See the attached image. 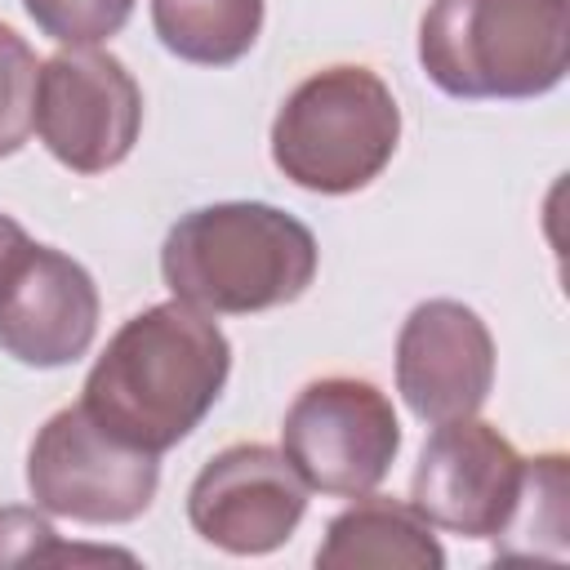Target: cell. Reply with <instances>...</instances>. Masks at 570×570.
Listing matches in <instances>:
<instances>
[{
	"label": "cell",
	"mask_w": 570,
	"mask_h": 570,
	"mask_svg": "<svg viewBox=\"0 0 570 570\" xmlns=\"http://www.w3.org/2000/svg\"><path fill=\"white\" fill-rule=\"evenodd\" d=\"M232 374L218 321L183 298L129 316L94 361L80 405L116 441L165 454L200 428Z\"/></svg>",
	"instance_id": "1"
},
{
	"label": "cell",
	"mask_w": 570,
	"mask_h": 570,
	"mask_svg": "<svg viewBox=\"0 0 570 570\" xmlns=\"http://www.w3.org/2000/svg\"><path fill=\"white\" fill-rule=\"evenodd\" d=\"M316 236L263 200H218L183 214L160 245V276L174 298L209 316L285 307L316 281Z\"/></svg>",
	"instance_id": "2"
},
{
	"label": "cell",
	"mask_w": 570,
	"mask_h": 570,
	"mask_svg": "<svg viewBox=\"0 0 570 570\" xmlns=\"http://www.w3.org/2000/svg\"><path fill=\"white\" fill-rule=\"evenodd\" d=\"M419 62L450 98H539L570 67V0H432Z\"/></svg>",
	"instance_id": "3"
},
{
	"label": "cell",
	"mask_w": 570,
	"mask_h": 570,
	"mask_svg": "<svg viewBox=\"0 0 570 570\" xmlns=\"http://www.w3.org/2000/svg\"><path fill=\"white\" fill-rule=\"evenodd\" d=\"M401 142V107L383 76L370 67L312 71L272 120L276 169L321 196H347L370 187Z\"/></svg>",
	"instance_id": "4"
},
{
	"label": "cell",
	"mask_w": 570,
	"mask_h": 570,
	"mask_svg": "<svg viewBox=\"0 0 570 570\" xmlns=\"http://www.w3.org/2000/svg\"><path fill=\"white\" fill-rule=\"evenodd\" d=\"M156 485V454L116 441L89 419L85 405L49 414L27 454V490L36 508L80 525H125L142 517Z\"/></svg>",
	"instance_id": "5"
},
{
	"label": "cell",
	"mask_w": 570,
	"mask_h": 570,
	"mask_svg": "<svg viewBox=\"0 0 570 570\" xmlns=\"http://www.w3.org/2000/svg\"><path fill=\"white\" fill-rule=\"evenodd\" d=\"M401 423L392 401L352 374L307 383L281 423V454L307 481V490L361 499L396 463Z\"/></svg>",
	"instance_id": "6"
},
{
	"label": "cell",
	"mask_w": 570,
	"mask_h": 570,
	"mask_svg": "<svg viewBox=\"0 0 570 570\" xmlns=\"http://www.w3.org/2000/svg\"><path fill=\"white\" fill-rule=\"evenodd\" d=\"M142 129V89L116 53L62 49L36 76V134L76 174L116 169Z\"/></svg>",
	"instance_id": "7"
},
{
	"label": "cell",
	"mask_w": 570,
	"mask_h": 570,
	"mask_svg": "<svg viewBox=\"0 0 570 570\" xmlns=\"http://www.w3.org/2000/svg\"><path fill=\"white\" fill-rule=\"evenodd\" d=\"M525 481L530 459H521L494 423L468 414L436 423L428 436L410 476V503L450 534L499 539L525 499Z\"/></svg>",
	"instance_id": "8"
},
{
	"label": "cell",
	"mask_w": 570,
	"mask_h": 570,
	"mask_svg": "<svg viewBox=\"0 0 570 570\" xmlns=\"http://www.w3.org/2000/svg\"><path fill=\"white\" fill-rule=\"evenodd\" d=\"M98 334V285L62 249L22 236L0 258V347L31 370H58Z\"/></svg>",
	"instance_id": "9"
},
{
	"label": "cell",
	"mask_w": 570,
	"mask_h": 570,
	"mask_svg": "<svg viewBox=\"0 0 570 570\" xmlns=\"http://www.w3.org/2000/svg\"><path fill=\"white\" fill-rule=\"evenodd\" d=\"M303 512L307 481L281 450L258 441L218 450L187 490L191 530L232 557L276 552L298 530Z\"/></svg>",
	"instance_id": "10"
},
{
	"label": "cell",
	"mask_w": 570,
	"mask_h": 570,
	"mask_svg": "<svg viewBox=\"0 0 570 570\" xmlns=\"http://www.w3.org/2000/svg\"><path fill=\"white\" fill-rule=\"evenodd\" d=\"M494 387L490 325L459 298L419 303L396 334V392L423 423H454L485 405Z\"/></svg>",
	"instance_id": "11"
},
{
	"label": "cell",
	"mask_w": 570,
	"mask_h": 570,
	"mask_svg": "<svg viewBox=\"0 0 570 570\" xmlns=\"http://www.w3.org/2000/svg\"><path fill=\"white\" fill-rule=\"evenodd\" d=\"M316 566L325 570H441L445 552L432 534V521L414 503L396 499H361L343 508L316 548Z\"/></svg>",
	"instance_id": "12"
},
{
	"label": "cell",
	"mask_w": 570,
	"mask_h": 570,
	"mask_svg": "<svg viewBox=\"0 0 570 570\" xmlns=\"http://www.w3.org/2000/svg\"><path fill=\"white\" fill-rule=\"evenodd\" d=\"M263 9V0H151V27L183 62L232 67L254 49Z\"/></svg>",
	"instance_id": "13"
},
{
	"label": "cell",
	"mask_w": 570,
	"mask_h": 570,
	"mask_svg": "<svg viewBox=\"0 0 570 570\" xmlns=\"http://www.w3.org/2000/svg\"><path fill=\"white\" fill-rule=\"evenodd\" d=\"M543 543H552L557 557L566 552V454L530 459L525 499L512 525L494 539L499 557H543Z\"/></svg>",
	"instance_id": "14"
},
{
	"label": "cell",
	"mask_w": 570,
	"mask_h": 570,
	"mask_svg": "<svg viewBox=\"0 0 570 570\" xmlns=\"http://www.w3.org/2000/svg\"><path fill=\"white\" fill-rule=\"evenodd\" d=\"M36 76L40 62L31 45L0 22V156H13L36 129Z\"/></svg>",
	"instance_id": "15"
},
{
	"label": "cell",
	"mask_w": 570,
	"mask_h": 570,
	"mask_svg": "<svg viewBox=\"0 0 570 570\" xmlns=\"http://www.w3.org/2000/svg\"><path fill=\"white\" fill-rule=\"evenodd\" d=\"M22 9L40 27V36L71 49H89L111 40L129 22L134 0H22Z\"/></svg>",
	"instance_id": "16"
},
{
	"label": "cell",
	"mask_w": 570,
	"mask_h": 570,
	"mask_svg": "<svg viewBox=\"0 0 570 570\" xmlns=\"http://www.w3.org/2000/svg\"><path fill=\"white\" fill-rule=\"evenodd\" d=\"M58 561H134L129 552L71 548L31 508H0V566H58Z\"/></svg>",
	"instance_id": "17"
},
{
	"label": "cell",
	"mask_w": 570,
	"mask_h": 570,
	"mask_svg": "<svg viewBox=\"0 0 570 570\" xmlns=\"http://www.w3.org/2000/svg\"><path fill=\"white\" fill-rule=\"evenodd\" d=\"M22 236H27V232H22V223H13L9 214H0V258H4V249H9V245H18Z\"/></svg>",
	"instance_id": "18"
}]
</instances>
